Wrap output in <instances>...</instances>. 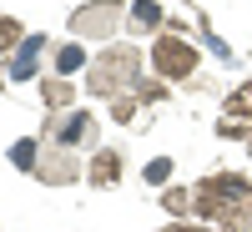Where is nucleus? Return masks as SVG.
I'll return each instance as SVG.
<instances>
[{
    "instance_id": "nucleus-13",
    "label": "nucleus",
    "mask_w": 252,
    "mask_h": 232,
    "mask_svg": "<svg viewBox=\"0 0 252 232\" xmlns=\"http://www.w3.org/2000/svg\"><path fill=\"white\" fill-rule=\"evenodd\" d=\"M10 162L26 166V172H35V166H40V141H15L10 146Z\"/></svg>"
},
{
    "instance_id": "nucleus-11",
    "label": "nucleus",
    "mask_w": 252,
    "mask_h": 232,
    "mask_svg": "<svg viewBox=\"0 0 252 232\" xmlns=\"http://www.w3.org/2000/svg\"><path fill=\"white\" fill-rule=\"evenodd\" d=\"M51 66H56V76H66V81H71V71H81V66H86V51H81L76 40H71V46H56Z\"/></svg>"
},
{
    "instance_id": "nucleus-18",
    "label": "nucleus",
    "mask_w": 252,
    "mask_h": 232,
    "mask_svg": "<svg viewBox=\"0 0 252 232\" xmlns=\"http://www.w3.org/2000/svg\"><path fill=\"white\" fill-rule=\"evenodd\" d=\"M0 91H5V71H0Z\"/></svg>"
},
{
    "instance_id": "nucleus-10",
    "label": "nucleus",
    "mask_w": 252,
    "mask_h": 232,
    "mask_svg": "<svg viewBox=\"0 0 252 232\" xmlns=\"http://www.w3.org/2000/svg\"><path fill=\"white\" fill-rule=\"evenodd\" d=\"M86 177H91V187H116V177H121V157L101 146V152L91 157V166H86Z\"/></svg>"
},
{
    "instance_id": "nucleus-9",
    "label": "nucleus",
    "mask_w": 252,
    "mask_h": 232,
    "mask_svg": "<svg viewBox=\"0 0 252 232\" xmlns=\"http://www.w3.org/2000/svg\"><path fill=\"white\" fill-rule=\"evenodd\" d=\"M161 5H152V0H131V10H126V31L131 35H146V31H157L161 26Z\"/></svg>"
},
{
    "instance_id": "nucleus-12",
    "label": "nucleus",
    "mask_w": 252,
    "mask_h": 232,
    "mask_svg": "<svg viewBox=\"0 0 252 232\" xmlns=\"http://www.w3.org/2000/svg\"><path fill=\"white\" fill-rule=\"evenodd\" d=\"M20 40H26V31H20L15 15H0V56H15Z\"/></svg>"
},
{
    "instance_id": "nucleus-3",
    "label": "nucleus",
    "mask_w": 252,
    "mask_h": 232,
    "mask_svg": "<svg viewBox=\"0 0 252 232\" xmlns=\"http://www.w3.org/2000/svg\"><path fill=\"white\" fill-rule=\"evenodd\" d=\"M126 10L131 5H121V0H86L71 10V31L86 40H111L116 31H126Z\"/></svg>"
},
{
    "instance_id": "nucleus-5",
    "label": "nucleus",
    "mask_w": 252,
    "mask_h": 232,
    "mask_svg": "<svg viewBox=\"0 0 252 232\" xmlns=\"http://www.w3.org/2000/svg\"><path fill=\"white\" fill-rule=\"evenodd\" d=\"M46 132L56 136V146H96V116L91 111H66V116H51Z\"/></svg>"
},
{
    "instance_id": "nucleus-17",
    "label": "nucleus",
    "mask_w": 252,
    "mask_h": 232,
    "mask_svg": "<svg viewBox=\"0 0 252 232\" xmlns=\"http://www.w3.org/2000/svg\"><path fill=\"white\" fill-rule=\"evenodd\" d=\"M166 232H222V227H187L182 222V227H166Z\"/></svg>"
},
{
    "instance_id": "nucleus-7",
    "label": "nucleus",
    "mask_w": 252,
    "mask_h": 232,
    "mask_svg": "<svg viewBox=\"0 0 252 232\" xmlns=\"http://www.w3.org/2000/svg\"><path fill=\"white\" fill-rule=\"evenodd\" d=\"M40 51H46V35H26V40H20V51L10 56L5 76H10V81H31V76L40 71Z\"/></svg>"
},
{
    "instance_id": "nucleus-6",
    "label": "nucleus",
    "mask_w": 252,
    "mask_h": 232,
    "mask_svg": "<svg viewBox=\"0 0 252 232\" xmlns=\"http://www.w3.org/2000/svg\"><path fill=\"white\" fill-rule=\"evenodd\" d=\"M35 177L46 182V187H66L81 177V162L71 146H40V166H35Z\"/></svg>"
},
{
    "instance_id": "nucleus-15",
    "label": "nucleus",
    "mask_w": 252,
    "mask_h": 232,
    "mask_svg": "<svg viewBox=\"0 0 252 232\" xmlns=\"http://www.w3.org/2000/svg\"><path fill=\"white\" fill-rule=\"evenodd\" d=\"M136 116V96H116L111 101V121H131Z\"/></svg>"
},
{
    "instance_id": "nucleus-4",
    "label": "nucleus",
    "mask_w": 252,
    "mask_h": 232,
    "mask_svg": "<svg viewBox=\"0 0 252 232\" xmlns=\"http://www.w3.org/2000/svg\"><path fill=\"white\" fill-rule=\"evenodd\" d=\"M152 66H157V76H166V81H182V76H192V66H197V46L187 35H157L152 40Z\"/></svg>"
},
{
    "instance_id": "nucleus-8",
    "label": "nucleus",
    "mask_w": 252,
    "mask_h": 232,
    "mask_svg": "<svg viewBox=\"0 0 252 232\" xmlns=\"http://www.w3.org/2000/svg\"><path fill=\"white\" fill-rule=\"evenodd\" d=\"M40 101L51 106V116H61V111H71V101H76V86L66 76H46L40 81Z\"/></svg>"
},
{
    "instance_id": "nucleus-16",
    "label": "nucleus",
    "mask_w": 252,
    "mask_h": 232,
    "mask_svg": "<svg viewBox=\"0 0 252 232\" xmlns=\"http://www.w3.org/2000/svg\"><path fill=\"white\" fill-rule=\"evenodd\" d=\"M166 177H172V162H166V157L146 162V182H166Z\"/></svg>"
},
{
    "instance_id": "nucleus-1",
    "label": "nucleus",
    "mask_w": 252,
    "mask_h": 232,
    "mask_svg": "<svg viewBox=\"0 0 252 232\" xmlns=\"http://www.w3.org/2000/svg\"><path fill=\"white\" fill-rule=\"evenodd\" d=\"M197 212L222 232H252V182L237 172L197 182Z\"/></svg>"
},
{
    "instance_id": "nucleus-2",
    "label": "nucleus",
    "mask_w": 252,
    "mask_h": 232,
    "mask_svg": "<svg viewBox=\"0 0 252 232\" xmlns=\"http://www.w3.org/2000/svg\"><path fill=\"white\" fill-rule=\"evenodd\" d=\"M86 86L96 96H126V86H141V56L131 46H111V51H101L91 61V71H86Z\"/></svg>"
},
{
    "instance_id": "nucleus-14",
    "label": "nucleus",
    "mask_w": 252,
    "mask_h": 232,
    "mask_svg": "<svg viewBox=\"0 0 252 232\" xmlns=\"http://www.w3.org/2000/svg\"><path fill=\"white\" fill-rule=\"evenodd\" d=\"M227 116H252V81L227 96Z\"/></svg>"
}]
</instances>
